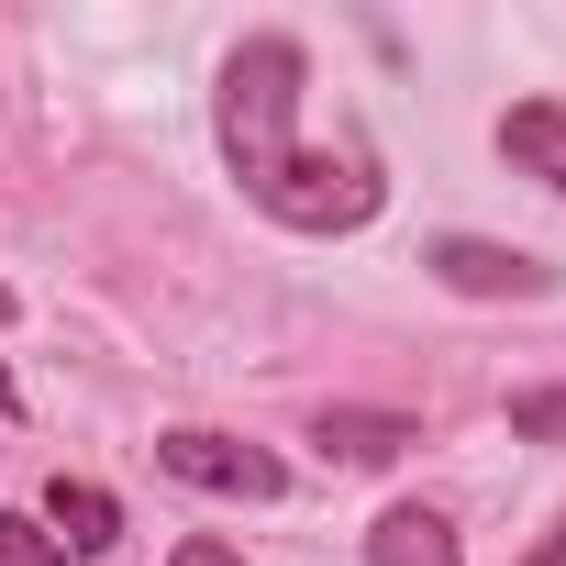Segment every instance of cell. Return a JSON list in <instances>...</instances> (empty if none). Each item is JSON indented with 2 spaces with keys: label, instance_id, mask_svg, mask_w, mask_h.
I'll use <instances>...</instances> for the list:
<instances>
[{
  "label": "cell",
  "instance_id": "6da1fadb",
  "mask_svg": "<svg viewBox=\"0 0 566 566\" xmlns=\"http://www.w3.org/2000/svg\"><path fill=\"white\" fill-rule=\"evenodd\" d=\"M301 90H312V56L301 34H244L222 56V90H211V134H222V167L244 178V200L290 233H356L378 222L389 178L367 145H301Z\"/></svg>",
  "mask_w": 566,
  "mask_h": 566
},
{
  "label": "cell",
  "instance_id": "ba28073f",
  "mask_svg": "<svg viewBox=\"0 0 566 566\" xmlns=\"http://www.w3.org/2000/svg\"><path fill=\"white\" fill-rule=\"evenodd\" d=\"M511 433L522 444H566V378L555 389H511Z\"/></svg>",
  "mask_w": 566,
  "mask_h": 566
},
{
  "label": "cell",
  "instance_id": "5b68a950",
  "mask_svg": "<svg viewBox=\"0 0 566 566\" xmlns=\"http://www.w3.org/2000/svg\"><path fill=\"white\" fill-rule=\"evenodd\" d=\"M45 533H56L67 555H112V544H123V500L90 489V478H56V489H45Z\"/></svg>",
  "mask_w": 566,
  "mask_h": 566
},
{
  "label": "cell",
  "instance_id": "52a82bcc",
  "mask_svg": "<svg viewBox=\"0 0 566 566\" xmlns=\"http://www.w3.org/2000/svg\"><path fill=\"white\" fill-rule=\"evenodd\" d=\"M334 467H389L400 444H422L411 433V411H323V433H312Z\"/></svg>",
  "mask_w": 566,
  "mask_h": 566
},
{
  "label": "cell",
  "instance_id": "277c9868",
  "mask_svg": "<svg viewBox=\"0 0 566 566\" xmlns=\"http://www.w3.org/2000/svg\"><path fill=\"white\" fill-rule=\"evenodd\" d=\"M367 566H467V555H455V522H444V511L400 500V511L367 522Z\"/></svg>",
  "mask_w": 566,
  "mask_h": 566
},
{
  "label": "cell",
  "instance_id": "30bf717a",
  "mask_svg": "<svg viewBox=\"0 0 566 566\" xmlns=\"http://www.w3.org/2000/svg\"><path fill=\"white\" fill-rule=\"evenodd\" d=\"M167 566H244V555H233V544H211V533H189V544H178Z\"/></svg>",
  "mask_w": 566,
  "mask_h": 566
},
{
  "label": "cell",
  "instance_id": "7a4b0ae2",
  "mask_svg": "<svg viewBox=\"0 0 566 566\" xmlns=\"http://www.w3.org/2000/svg\"><path fill=\"white\" fill-rule=\"evenodd\" d=\"M156 467L189 478V489H211V500H277V489H290V467H277L266 444H233V433H200V422L156 433Z\"/></svg>",
  "mask_w": 566,
  "mask_h": 566
},
{
  "label": "cell",
  "instance_id": "3957f363",
  "mask_svg": "<svg viewBox=\"0 0 566 566\" xmlns=\"http://www.w3.org/2000/svg\"><path fill=\"white\" fill-rule=\"evenodd\" d=\"M422 266L444 277L455 301H544V290H555V266H544V255H522V244H489V233H444Z\"/></svg>",
  "mask_w": 566,
  "mask_h": 566
},
{
  "label": "cell",
  "instance_id": "8992f818",
  "mask_svg": "<svg viewBox=\"0 0 566 566\" xmlns=\"http://www.w3.org/2000/svg\"><path fill=\"white\" fill-rule=\"evenodd\" d=\"M500 156L566 200V101H522V112H500Z\"/></svg>",
  "mask_w": 566,
  "mask_h": 566
},
{
  "label": "cell",
  "instance_id": "8fae6325",
  "mask_svg": "<svg viewBox=\"0 0 566 566\" xmlns=\"http://www.w3.org/2000/svg\"><path fill=\"white\" fill-rule=\"evenodd\" d=\"M522 566H566V522H555V533H544V544H533Z\"/></svg>",
  "mask_w": 566,
  "mask_h": 566
},
{
  "label": "cell",
  "instance_id": "9c48e42d",
  "mask_svg": "<svg viewBox=\"0 0 566 566\" xmlns=\"http://www.w3.org/2000/svg\"><path fill=\"white\" fill-rule=\"evenodd\" d=\"M0 566H67V544H56L34 511H0Z\"/></svg>",
  "mask_w": 566,
  "mask_h": 566
},
{
  "label": "cell",
  "instance_id": "4fadbf2b",
  "mask_svg": "<svg viewBox=\"0 0 566 566\" xmlns=\"http://www.w3.org/2000/svg\"><path fill=\"white\" fill-rule=\"evenodd\" d=\"M0 323H12V290H0Z\"/></svg>",
  "mask_w": 566,
  "mask_h": 566
},
{
  "label": "cell",
  "instance_id": "7c38bea8",
  "mask_svg": "<svg viewBox=\"0 0 566 566\" xmlns=\"http://www.w3.org/2000/svg\"><path fill=\"white\" fill-rule=\"evenodd\" d=\"M12 411H23V389H12V367H0V422H12Z\"/></svg>",
  "mask_w": 566,
  "mask_h": 566
}]
</instances>
